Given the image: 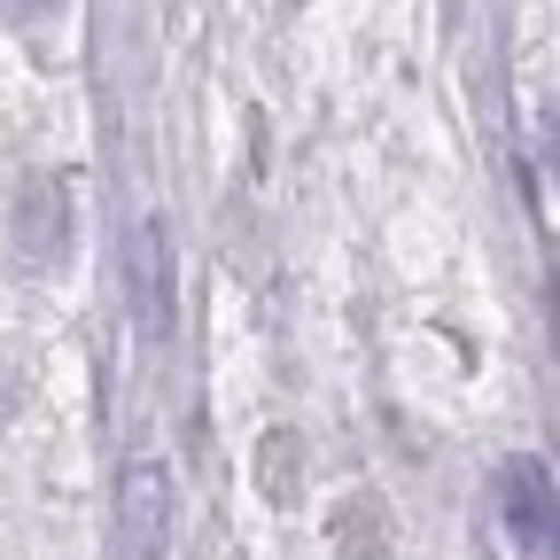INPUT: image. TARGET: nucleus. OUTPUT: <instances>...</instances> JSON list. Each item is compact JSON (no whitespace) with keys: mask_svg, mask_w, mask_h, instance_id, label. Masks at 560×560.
I'll return each mask as SVG.
<instances>
[{"mask_svg":"<svg viewBox=\"0 0 560 560\" xmlns=\"http://www.w3.org/2000/svg\"><path fill=\"white\" fill-rule=\"evenodd\" d=\"M499 529L514 560H552V467L537 452L499 475Z\"/></svg>","mask_w":560,"mask_h":560,"instance_id":"f257e3e1","label":"nucleus"},{"mask_svg":"<svg viewBox=\"0 0 560 560\" xmlns=\"http://www.w3.org/2000/svg\"><path fill=\"white\" fill-rule=\"evenodd\" d=\"M125 560H164V529H172V475L164 459H132L125 467Z\"/></svg>","mask_w":560,"mask_h":560,"instance_id":"f03ea898","label":"nucleus"},{"mask_svg":"<svg viewBox=\"0 0 560 560\" xmlns=\"http://www.w3.org/2000/svg\"><path fill=\"white\" fill-rule=\"evenodd\" d=\"M9 16H55V0H0Z\"/></svg>","mask_w":560,"mask_h":560,"instance_id":"7ed1b4c3","label":"nucleus"},{"mask_svg":"<svg viewBox=\"0 0 560 560\" xmlns=\"http://www.w3.org/2000/svg\"><path fill=\"white\" fill-rule=\"evenodd\" d=\"M0 412H9V382H0Z\"/></svg>","mask_w":560,"mask_h":560,"instance_id":"20e7f679","label":"nucleus"}]
</instances>
